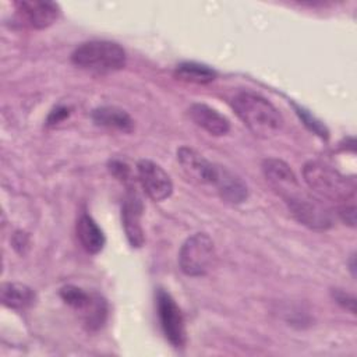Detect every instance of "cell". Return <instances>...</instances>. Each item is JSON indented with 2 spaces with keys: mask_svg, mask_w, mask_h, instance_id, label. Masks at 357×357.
Here are the masks:
<instances>
[{
  "mask_svg": "<svg viewBox=\"0 0 357 357\" xmlns=\"http://www.w3.org/2000/svg\"><path fill=\"white\" fill-rule=\"evenodd\" d=\"M231 107L238 119L258 137L269 138L276 135L283 127V119L279 110L264 96L241 91L231 99Z\"/></svg>",
  "mask_w": 357,
  "mask_h": 357,
  "instance_id": "1",
  "label": "cell"
},
{
  "mask_svg": "<svg viewBox=\"0 0 357 357\" xmlns=\"http://www.w3.org/2000/svg\"><path fill=\"white\" fill-rule=\"evenodd\" d=\"M126 61V50L110 40L84 42L71 53V63L75 67L99 74L121 70Z\"/></svg>",
  "mask_w": 357,
  "mask_h": 357,
  "instance_id": "2",
  "label": "cell"
},
{
  "mask_svg": "<svg viewBox=\"0 0 357 357\" xmlns=\"http://www.w3.org/2000/svg\"><path fill=\"white\" fill-rule=\"evenodd\" d=\"M303 176L315 194L331 201L346 202L354 194V183L324 163L312 160L305 163Z\"/></svg>",
  "mask_w": 357,
  "mask_h": 357,
  "instance_id": "3",
  "label": "cell"
},
{
  "mask_svg": "<svg viewBox=\"0 0 357 357\" xmlns=\"http://www.w3.org/2000/svg\"><path fill=\"white\" fill-rule=\"evenodd\" d=\"M216 250L206 233H194L187 237L178 251L180 269L187 276H204L213 266Z\"/></svg>",
  "mask_w": 357,
  "mask_h": 357,
  "instance_id": "4",
  "label": "cell"
},
{
  "mask_svg": "<svg viewBox=\"0 0 357 357\" xmlns=\"http://www.w3.org/2000/svg\"><path fill=\"white\" fill-rule=\"evenodd\" d=\"M284 201L291 215L301 225L314 230H326L332 226L331 211L319 199L304 192L301 187L284 197Z\"/></svg>",
  "mask_w": 357,
  "mask_h": 357,
  "instance_id": "5",
  "label": "cell"
},
{
  "mask_svg": "<svg viewBox=\"0 0 357 357\" xmlns=\"http://www.w3.org/2000/svg\"><path fill=\"white\" fill-rule=\"evenodd\" d=\"M156 310L165 337L172 346L183 347L187 339L184 318L173 297L163 289L156 291Z\"/></svg>",
  "mask_w": 357,
  "mask_h": 357,
  "instance_id": "6",
  "label": "cell"
},
{
  "mask_svg": "<svg viewBox=\"0 0 357 357\" xmlns=\"http://www.w3.org/2000/svg\"><path fill=\"white\" fill-rule=\"evenodd\" d=\"M137 174L142 188L151 199L160 202L172 195L173 183L170 176L158 163L141 159L137 165Z\"/></svg>",
  "mask_w": 357,
  "mask_h": 357,
  "instance_id": "7",
  "label": "cell"
},
{
  "mask_svg": "<svg viewBox=\"0 0 357 357\" xmlns=\"http://www.w3.org/2000/svg\"><path fill=\"white\" fill-rule=\"evenodd\" d=\"M177 160L190 178L201 184L215 185L219 166L205 159L199 152L190 146H181L177 149Z\"/></svg>",
  "mask_w": 357,
  "mask_h": 357,
  "instance_id": "8",
  "label": "cell"
},
{
  "mask_svg": "<svg viewBox=\"0 0 357 357\" xmlns=\"http://www.w3.org/2000/svg\"><path fill=\"white\" fill-rule=\"evenodd\" d=\"M142 211L144 208L141 198L134 190H128L121 206V222L130 245L135 248L141 247L145 241L144 229L141 225Z\"/></svg>",
  "mask_w": 357,
  "mask_h": 357,
  "instance_id": "9",
  "label": "cell"
},
{
  "mask_svg": "<svg viewBox=\"0 0 357 357\" xmlns=\"http://www.w3.org/2000/svg\"><path fill=\"white\" fill-rule=\"evenodd\" d=\"M22 20L35 29H43L54 24L60 15V7L53 1L22 0L15 3Z\"/></svg>",
  "mask_w": 357,
  "mask_h": 357,
  "instance_id": "10",
  "label": "cell"
},
{
  "mask_svg": "<svg viewBox=\"0 0 357 357\" xmlns=\"http://www.w3.org/2000/svg\"><path fill=\"white\" fill-rule=\"evenodd\" d=\"M262 172L265 178L283 198L300 188L296 174L293 173L290 166L280 159H265L262 162Z\"/></svg>",
  "mask_w": 357,
  "mask_h": 357,
  "instance_id": "11",
  "label": "cell"
},
{
  "mask_svg": "<svg viewBox=\"0 0 357 357\" xmlns=\"http://www.w3.org/2000/svg\"><path fill=\"white\" fill-rule=\"evenodd\" d=\"M188 114L198 127L212 135H225L230 130V121L208 105L194 103L190 106Z\"/></svg>",
  "mask_w": 357,
  "mask_h": 357,
  "instance_id": "12",
  "label": "cell"
},
{
  "mask_svg": "<svg viewBox=\"0 0 357 357\" xmlns=\"http://www.w3.org/2000/svg\"><path fill=\"white\" fill-rule=\"evenodd\" d=\"M215 187L222 199L229 204H241L248 197V188L245 183L222 166H219Z\"/></svg>",
  "mask_w": 357,
  "mask_h": 357,
  "instance_id": "13",
  "label": "cell"
},
{
  "mask_svg": "<svg viewBox=\"0 0 357 357\" xmlns=\"http://www.w3.org/2000/svg\"><path fill=\"white\" fill-rule=\"evenodd\" d=\"M77 237L82 248L89 254H98L105 245V234L92 216L82 213L77 220Z\"/></svg>",
  "mask_w": 357,
  "mask_h": 357,
  "instance_id": "14",
  "label": "cell"
},
{
  "mask_svg": "<svg viewBox=\"0 0 357 357\" xmlns=\"http://www.w3.org/2000/svg\"><path fill=\"white\" fill-rule=\"evenodd\" d=\"M92 120L100 127L131 132L134 130V120L131 116L117 106H100L92 112Z\"/></svg>",
  "mask_w": 357,
  "mask_h": 357,
  "instance_id": "15",
  "label": "cell"
},
{
  "mask_svg": "<svg viewBox=\"0 0 357 357\" xmlns=\"http://www.w3.org/2000/svg\"><path fill=\"white\" fill-rule=\"evenodd\" d=\"M0 298L3 305L13 310H26L29 308L36 298L35 291L22 283H3L0 290Z\"/></svg>",
  "mask_w": 357,
  "mask_h": 357,
  "instance_id": "16",
  "label": "cell"
},
{
  "mask_svg": "<svg viewBox=\"0 0 357 357\" xmlns=\"http://www.w3.org/2000/svg\"><path fill=\"white\" fill-rule=\"evenodd\" d=\"M174 77L180 81H184V82L205 85V84H209V82L215 81L216 71L212 70L211 67L205 66V64L185 61V63H180L176 67Z\"/></svg>",
  "mask_w": 357,
  "mask_h": 357,
  "instance_id": "17",
  "label": "cell"
},
{
  "mask_svg": "<svg viewBox=\"0 0 357 357\" xmlns=\"http://www.w3.org/2000/svg\"><path fill=\"white\" fill-rule=\"evenodd\" d=\"M60 297L67 305H70L71 308H74L75 311H78L82 315L92 304L95 294L88 293L78 286L67 284L60 289Z\"/></svg>",
  "mask_w": 357,
  "mask_h": 357,
  "instance_id": "18",
  "label": "cell"
},
{
  "mask_svg": "<svg viewBox=\"0 0 357 357\" xmlns=\"http://www.w3.org/2000/svg\"><path fill=\"white\" fill-rule=\"evenodd\" d=\"M332 297L333 300L342 305L344 310L350 311L351 314H356V297L340 290V289H333L332 290Z\"/></svg>",
  "mask_w": 357,
  "mask_h": 357,
  "instance_id": "19",
  "label": "cell"
},
{
  "mask_svg": "<svg viewBox=\"0 0 357 357\" xmlns=\"http://www.w3.org/2000/svg\"><path fill=\"white\" fill-rule=\"evenodd\" d=\"M296 110H297V114L303 119V121L305 123V126L310 128V130H312L315 134H318V135H321V137H326L328 135V131H326V128L318 121V120H315L311 114H308L305 110H303L301 107H296Z\"/></svg>",
  "mask_w": 357,
  "mask_h": 357,
  "instance_id": "20",
  "label": "cell"
},
{
  "mask_svg": "<svg viewBox=\"0 0 357 357\" xmlns=\"http://www.w3.org/2000/svg\"><path fill=\"white\" fill-rule=\"evenodd\" d=\"M109 170H110V173L116 177V178H119V180H121V181H126L127 178H130V169H128V166L126 165V163H123L121 160H110L109 162Z\"/></svg>",
  "mask_w": 357,
  "mask_h": 357,
  "instance_id": "21",
  "label": "cell"
},
{
  "mask_svg": "<svg viewBox=\"0 0 357 357\" xmlns=\"http://www.w3.org/2000/svg\"><path fill=\"white\" fill-rule=\"evenodd\" d=\"M68 114H70V112H68L67 107H64V106H57L56 109H53V110L50 112V114H49V117H47V124H49V126L57 124V123H60L61 120H64L66 117H68Z\"/></svg>",
  "mask_w": 357,
  "mask_h": 357,
  "instance_id": "22",
  "label": "cell"
},
{
  "mask_svg": "<svg viewBox=\"0 0 357 357\" xmlns=\"http://www.w3.org/2000/svg\"><path fill=\"white\" fill-rule=\"evenodd\" d=\"M339 215H340L342 220H343L346 225H349V226H351V227L356 226V206H354L353 204H351V205H344V206L340 209Z\"/></svg>",
  "mask_w": 357,
  "mask_h": 357,
  "instance_id": "23",
  "label": "cell"
},
{
  "mask_svg": "<svg viewBox=\"0 0 357 357\" xmlns=\"http://www.w3.org/2000/svg\"><path fill=\"white\" fill-rule=\"evenodd\" d=\"M13 244H14V248L18 251V252H24L22 248L28 247V236L22 231H17L14 234V238H13Z\"/></svg>",
  "mask_w": 357,
  "mask_h": 357,
  "instance_id": "24",
  "label": "cell"
},
{
  "mask_svg": "<svg viewBox=\"0 0 357 357\" xmlns=\"http://www.w3.org/2000/svg\"><path fill=\"white\" fill-rule=\"evenodd\" d=\"M350 269H351V272H353V275H354V271H356V265H354V255H351V259H350Z\"/></svg>",
  "mask_w": 357,
  "mask_h": 357,
  "instance_id": "25",
  "label": "cell"
}]
</instances>
